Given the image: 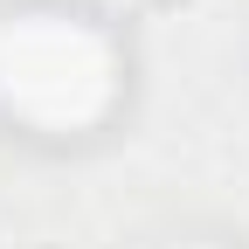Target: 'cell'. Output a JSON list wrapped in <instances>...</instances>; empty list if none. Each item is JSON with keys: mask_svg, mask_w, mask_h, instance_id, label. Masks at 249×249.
Wrapping results in <instances>:
<instances>
[{"mask_svg": "<svg viewBox=\"0 0 249 249\" xmlns=\"http://www.w3.org/2000/svg\"><path fill=\"white\" fill-rule=\"evenodd\" d=\"M118 90V55L90 21L21 14L0 28V104L42 132H76L104 118Z\"/></svg>", "mask_w": 249, "mask_h": 249, "instance_id": "6da1fadb", "label": "cell"}]
</instances>
